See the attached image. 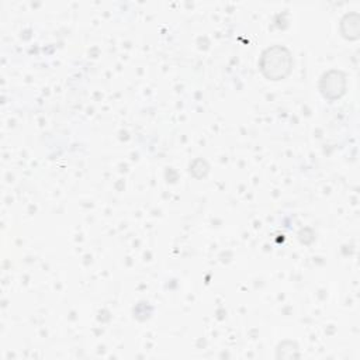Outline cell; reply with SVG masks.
I'll return each instance as SVG.
<instances>
[{"mask_svg": "<svg viewBox=\"0 0 360 360\" xmlns=\"http://www.w3.org/2000/svg\"><path fill=\"white\" fill-rule=\"evenodd\" d=\"M260 66L267 77L278 80L284 77L290 70V55L284 48L274 46L263 53Z\"/></svg>", "mask_w": 360, "mask_h": 360, "instance_id": "1", "label": "cell"}]
</instances>
